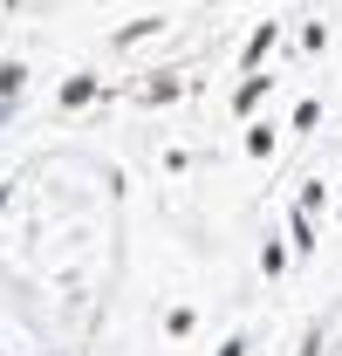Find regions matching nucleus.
I'll return each mask as SVG.
<instances>
[{"label":"nucleus","mask_w":342,"mask_h":356,"mask_svg":"<svg viewBox=\"0 0 342 356\" xmlns=\"http://www.w3.org/2000/svg\"><path fill=\"white\" fill-rule=\"evenodd\" d=\"M89 96H96V76H69L62 83V110H83Z\"/></svg>","instance_id":"7ed1b4c3"},{"label":"nucleus","mask_w":342,"mask_h":356,"mask_svg":"<svg viewBox=\"0 0 342 356\" xmlns=\"http://www.w3.org/2000/svg\"><path fill=\"white\" fill-rule=\"evenodd\" d=\"M21 83H28V69H21V62H7V69H0V96H21Z\"/></svg>","instance_id":"0eeeda50"},{"label":"nucleus","mask_w":342,"mask_h":356,"mask_svg":"<svg viewBox=\"0 0 342 356\" xmlns=\"http://www.w3.org/2000/svg\"><path fill=\"white\" fill-rule=\"evenodd\" d=\"M178 89H185V83H178V76H151V83H144V96H151V103H171Z\"/></svg>","instance_id":"39448f33"},{"label":"nucleus","mask_w":342,"mask_h":356,"mask_svg":"<svg viewBox=\"0 0 342 356\" xmlns=\"http://www.w3.org/2000/svg\"><path fill=\"white\" fill-rule=\"evenodd\" d=\"M260 267H267V274H281V267H288V247H274V240H267V247H260Z\"/></svg>","instance_id":"6e6552de"},{"label":"nucleus","mask_w":342,"mask_h":356,"mask_svg":"<svg viewBox=\"0 0 342 356\" xmlns=\"http://www.w3.org/2000/svg\"><path fill=\"white\" fill-rule=\"evenodd\" d=\"M281 42V28H274V21H260L254 35H247V55H240V62H247V69H260V62H267V48Z\"/></svg>","instance_id":"f257e3e1"},{"label":"nucleus","mask_w":342,"mask_h":356,"mask_svg":"<svg viewBox=\"0 0 342 356\" xmlns=\"http://www.w3.org/2000/svg\"><path fill=\"white\" fill-rule=\"evenodd\" d=\"M267 83H274V76H247V83H240V96H233V110H240V117H254L260 96H267Z\"/></svg>","instance_id":"f03ea898"},{"label":"nucleus","mask_w":342,"mask_h":356,"mask_svg":"<svg viewBox=\"0 0 342 356\" xmlns=\"http://www.w3.org/2000/svg\"><path fill=\"white\" fill-rule=\"evenodd\" d=\"M213 356H247V343H240V336H233V343H219Z\"/></svg>","instance_id":"1a4fd4ad"},{"label":"nucleus","mask_w":342,"mask_h":356,"mask_svg":"<svg viewBox=\"0 0 342 356\" xmlns=\"http://www.w3.org/2000/svg\"><path fill=\"white\" fill-rule=\"evenodd\" d=\"M247 158H274V131H267V124L247 131Z\"/></svg>","instance_id":"20e7f679"},{"label":"nucleus","mask_w":342,"mask_h":356,"mask_svg":"<svg viewBox=\"0 0 342 356\" xmlns=\"http://www.w3.org/2000/svg\"><path fill=\"white\" fill-rule=\"evenodd\" d=\"M295 247H301V254L315 247V220H308V206H295Z\"/></svg>","instance_id":"423d86ee"}]
</instances>
